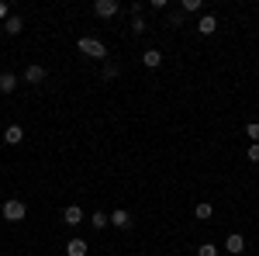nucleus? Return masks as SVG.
I'll list each match as a JSON object with an SVG mask.
<instances>
[{"mask_svg":"<svg viewBox=\"0 0 259 256\" xmlns=\"http://www.w3.org/2000/svg\"><path fill=\"white\" fill-rule=\"evenodd\" d=\"M197 256H218V249H214L211 242H204V246H200V249H197Z\"/></svg>","mask_w":259,"mask_h":256,"instance_id":"obj_16","label":"nucleus"},{"mask_svg":"<svg viewBox=\"0 0 259 256\" xmlns=\"http://www.w3.org/2000/svg\"><path fill=\"white\" fill-rule=\"evenodd\" d=\"M245 135L252 138V142H259V121H252V125H249V128H245Z\"/></svg>","mask_w":259,"mask_h":256,"instance_id":"obj_17","label":"nucleus"},{"mask_svg":"<svg viewBox=\"0 0 259 256\" xmlns=\"http://www.w3.org/2000/svg\"><path fill=\"white\" fill-rule=\"evenodd\" d=\"M24 215H28V208H24V201H18V197H11V201H4V218H7V222H24Z\"/></svg>","mask_w":259,"mask_h":256,"instance_id":"obj_1","label":"nucleus"},{"mask_svg":"<svg viewBox=\"0 0 259 256\" xmlns=\"http://www.w3.org/2000/svg\"><path fill=\"white\" fill-rule=\"evenodd\" d=\"M4 142H7V145L24 142V128H21V125H7V128H4Z\"/></svg>","mask_w":259,"mask_h":256,"instance_id":"obj_3","label":"nucleus"},{"mask_svg":"<svg viewBox=\"0 0 259 256\" xmlns=\"http://www.w3.org/2000/svg\"><path fill=\"white\" fill-rule=\"evenodd\" d=\"M197 31L200 35H214V31H218V18H214V14H204L200 24H197Z\"/></svg>","mask_w":259,"mask_h":256,"instance_id":"obj_8","label":"nucleus"},{"mask_svg":"<svg viewBox=\"0 0 259 256\" xmlns=\"http://www.w3.org/2000/svg\"><path fill=\"white\" fill-rule=\"evenodd\" d=\"M194 215H197V218H200V222H207V218L214 215V208H211V204H207V201H200L197 208H194Z\"/></svg>","mask_w":259,"mask_h":256,"instance_id":"obj_14","label":"nucleus"},{"mask_svg":"<svg viewBox=\"0 0 259 256\" xmlns=\"http://www.w3.org/2000/svg\"><path fill=\"white\" fill-rule=\"evenodd\" d=\"M104 225H111V218L100 215V211H94V229H104Z\"/></svg>","mask_w":259,"mask_h":256,"instance_id":"obj_15","label":"nucleus"},{"mask_svg":"<svg viewBox=\"0 0 259 256\" xmlns=\"http://www.w3.org/2000/svg\"><path fill=\"white\" fill-rule=\"evenodd\" d=\"M80 52L94 56V59H104V56H107V49H104V42H100V39H80Z\"/></svg>","mask_w":259,"mask_h":256,"instance_id":"obj_2","label":"nucleus"},{"mask_svg":"<svg viewBox=\"0 0 259 256\" xmlns=\"http://www.w3.org/2000/svg\"><path fill=\"white\" fill-rule=\"evenodd\" d=\"M225 249H228L232 256H239L242 249H245V239H242L239 232H228V239H225Z\"/></svg>","mask_w":259,"mask_h":256,"instance_id":"obj_4","label":"nucleus"},{"mask_svg":"<svg viewBox=\"0 0 259 256\" xmlns=\"http://www.w3.org/2000/svg\"><path fill=\"white\" fill-rule=\"evenodd\" d=\"M0 18H4V21L11 18V7H7V4H4V0H0Z\"/></svg>","mask_w":259,"mask_h":256,"instance_id":"obj_19","label":"nucleus"},{"mask_svg":"<svg viewBox=\"0 0 259 256\" xmlns=\"http://www.w3.org/2000/svg\"><path fill=\"white\" fill-rule=\"evenodd\" d=\"M4 28H7V35H21V31H24V21H21L18 14H11V18L4 21Z\"/></svg>","mask_w":259,"mask_h":256,"instance_id":"obj_11","label":"nucleus"},{"mask_svg":"<svg viewBox=\"0 0 259 256\" xmlns=\"http://www.w3.org/2000/svg\"><path fill=\"white\" fill-rule=\"evenodd\" d=\"M24 80H28V83H41V80H45V69H41V66H28V69H24Z\"/></svg>","mask_w":259,"mask_h":256,"instance_id":"obj_13","label":"nucleus"},{"mask_svg":"<svg viewBox=\"0 0 259 256\" xmlns=\"http://www.w3.org/2000/svg\"><path fill=\"white\" fill-rule=\"evenodd\" d=\"M159 62H162V52H159V49H145V52H142V66H145V69H156Z\"/></svg>","mask_w":259,"mask_h":256,"instance_id":"obj_5","label":"nucleus"},{"mask_svg":"<svg viewBox=\"0 0 259 256\" xmlns=\"http://www.w3.org/2000/svg\"><path fill=\"white\" fill-rule=\"evenodd\" d=\"M62 222H66V225H80L83 222V208L80 204H69V208L62 211Z\"/></svg>","mask_w":259,"mask_h":256,"instance_id":"obj_6","label":"nucleus"},{"mask_svg":"<svg viewBox=\"0 0 259 256\" xmlns=\"http://www.w3.org/2000/svg\"><path fill=\"white\" fill-rule=\"evenodd\" d=\"M18 87V77L14 73H0V94H11Z\"/></svg>","mask_w":259,"mask_h":256,"instance_id":"obj_12","label":"nucleus"},{"mask_svg":"<svg viewBox=\"0 0 259 256\" xmlns=\"http://www.w3.org/2000/svg\"><path fill=\"white\" fill-rule=\"evenodd\" d=\"M111 225H118V229H132V215H128L124 208H118V211L111 215Z\"/></svg>","mask_w":259,"mask_h":256,"instance_id":"obj_10","label":"nucleus"},{"mask_svg":"<svg viewBox=\"0 0 259 256\" xmlns=\"http://www.w3.org/2000/svg\"><path fill=\"white\" fill-rule=\"evenodd\" d=\"M66 256H87V242L83 239H69L66 242Z\"/></svg>","mask_w":259,"mask_h":256,"instance_id":"obj_9","label":"nucleus"},{"mask_svg":"<svg viewBox=\"0 0 259 256\" xmlns=\"http://www.w3.org/2000/svg\"><path fill=\"white\" fill-rule=\"evenodd\" d=\"M249 159H252V163H259V142H252V145H249Z\"/></svg>","mask_w":259,"mask_h":256,"instance_id":"obj_18","label":"nucleus"},{"mask_svg":"<svg viewBox=\"0 0 259 256\" xmlns=\"http://www.w3.org/2000/svg\"><path fill=\"white\" fill-rule=\"evenodd\" d=\"M94 11H97L100 18H114V14H118V4H114V0H97Z\"/></svg>","mask_w":259,"mask_h":256,"instance_id":"obj_7","label":"nucleus"}]
</instances>
